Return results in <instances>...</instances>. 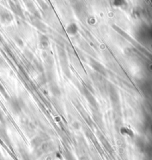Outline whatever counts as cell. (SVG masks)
Returning <instances> with one entry per match:
<instances>
[{
  "mask_svg": "<svg viewBox=\"0 0 152 160\" xmlns=\"http://www.w3.org/2000/svg\"><path fill=\"white\" fill-rule=\"evenodd\" d=\"M11 108H13V110L14 111H18V110L20 108V106H19V103L17 101V100H11Z\"/></svg>",
  "mask_w": 152,
  "mask_h": 160,
  "instance_id": "obj_1",
  "label": "cell"
}]
</instances>
